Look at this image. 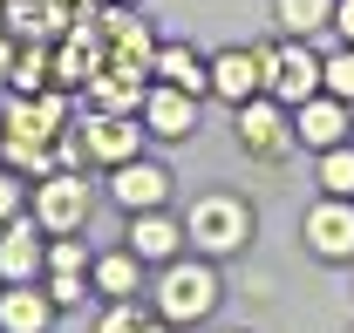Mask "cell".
<instances>
[{
    "mask_svg": "<svg viewBox=\"0 0 354 333\" xmlns=\"http://www.w3.org/2000/svg\"><path fill=\"white\" fill-rule=\"evenodd\" d=\"M266 88H272L279 102H293V109H300L307 95H320V88H327V61H313L307 41L293 35V41H279L272 55H266Z\"/></svg>",
    "mask_w": 354,
    "mask_h": 333,
    "instance_id": "6da1fadb",
    "label": "cell"
},
{
    "mask_svg": "<svg viewBox=\"0 0 354 333\" xmlns=\"http://www.w3.org/2000/svg\"><path fill=\"white\" fill-rule=\"evenodd\" d=\"M212 306H218V279H212L205 265H171V272H164V286H157V313H164L171 327L205 320Z\"/></svg>",
    "mask_w": 354,
    "mask_h": 333,
    "instance_id": "7a4b0ae2",
    "label": "cell"
},
{
    "mask_svg": "<svg viewBox=\"0 0 354 333\" xmlns=\"http://www.w3.org/2000/svg\"><path fill=\"white\" fill-rule=\"evenodd\" d=\"M184 231H191L198 251H239L245 245V204L239 198H198Z\"/></svg>",
    "mask_w": 354,
    "mask_h": 333,
    "instance_id": "3957f363",
    "label": "cell"
},
{
    "mask_svg": "<svg viewBox=\"0 0 354 333\" xmlns=\"http://www.w3.org/2000/svg\"><path fill=\"white\" fill-rule=\"evenodd\" d=\"M300 231H307V245L320 251V258H354V204H348V198L313 204Z\"/></svg>",
    "mask_w": 354,
    "mask_h": 333,
    "instance_id": "277c9868",
    "label": "cell"
},
{
    "mask_svg": "<svg viewBox=\"0 0 354 333\" xmlns=\"http://www.w3.org/2000/svg\"><path fill=\"white\" fill-rule=\"evenodd\" d=\"M35 218H41L48 231H75L88 218V191L75 177H55V170H48L41 184H35Z\"/></svg>",
    "mask_w": 354,
    "mask_h": 333,
    "instance_id": "5b68a950",
    "label": "cell"
},
{
    "mask_svg": "<svg viewBox=\"0 0 354 333\" xmlns=\"http://www.w3.org/2000/svg\"><path fill=\"white\" fill-rule=\"evenodd\" d=\"M82 150L102 157V164H130V157H143V129H136L123 109H102V116L82 129Z\"/></svg>",
    "mask_w": 354,
    "mask_h": 333,
    "instance_id": "8992f818",
    "label": "cell"
},
{
    "mask_svg": "<svg viewBox=\"0 0 354 333\" xmlns=\"http://www.w3.org/2000/svg\"><path fill=\"white\" fill-rule=\"evenodd\" d=\"M239 143H245L252 157H279V150H286L279 95H252V102H239Z\"/></svg>",
    "mask_w": 354,
    "mask_h": 333,
    "instance_id": "52a82bcc",
    "label": "cell"
},
{
    "mask_svg": "<svg viewBox=\"0 0 354 333\" xmlns=\"http://www.w3.org/2000/svg\"><path fill=\"white\" fill-rule=\"evenodd\" d=\"M212 88L232 95V102H252V95L266 88V55H252V48H225L218 61H212Z\"/></svg>",
    "mask_w": 354,
    "mask_h": 333,
    "instance_id": "ba28073f",
    "label": "cell"
},
{
    "mask_svg": "<svg viewBox=\"0 0 354 333\" xmlns=\"http://www.w3.org/2000/svg\"><path fill=\"white\" fill-rule=\"evenodd\" d=\"M109 191H116L123 211H157L164 198H171V177H164L157 164H143V157H130V164H116V184H109Z\"/></svg>",
    "mask_w": 354,
    "mask_h": 333,
    "instance_id": "9c48e42d",
    "label": "cell"
},
{
    "mask_svg": "<svg viewBox=\"0 0 354 333\" xmlns=\"http://www.w3.org/2000/svg\"><path fill=\"white\" fill-rule=\"evenodd\" d=\"M293 136H300L307 150H334V143L348 136V109H341V95H307V102H300Z\"/></svg>",
    "mask_w": 354,
    "mask_h": 333,
    "instance_id": "30bf717a",
    "label": "cell"
},
{
    "mask_svg": "<svg viewBox=\"0 0 354 333\" xmlns=\"http://www.w3.org/2000/svg\"><path fill=\"white\" fill-rule=\"evenodd\" d=\"M88 95H95V109H123V116H130V109H143L150 88H143V75H136V61H109V68L88 75Z\"/></svg>",
    "mask_w": 354,
    "mask_h": 333,
    "instance_id": "8fae6325",
    "label": "cell"
},
{
    "mask_svg": "<svg viewBox=\"0 0 354 333\" xmlns=\"http://www.w3.org/2000/svg\"><path fill=\"white\" fill-rule=\"evenodd\" d=\"M143 123L157 129V136H184V129L198 123V102H191V88L157 82L150 95H143Z\"/></svg>",
    "mask_w": 354,
    "mask_h": 333,
    "instance_id": "7c38bea8",
    "label": "cell"
},
{
    "mask_svg": "<svg viewBox=\"0 0 354 333\" xmlns=\"http://www.w3.org/2000/svg\"><path fill=\"white\" fill-rule=\"evenodd\" d=\"M48 320H55V299H41L28 279L0 299V327H7V333H48Z\"/></svg>",
    "mask_w": 354,
    "mask_h": 333,
    "instance_id": "4fadbf2b",
    "label": "cell"
},
{
    "mask_svg": "<svg viewBox=\"0 0 354 333\" xmlns=\"http://www.w3.org/2000/svg\"><path fill=\"white\" fill-rule=\"evenodd\" d=\"M35 265H41L35 225H28V218H7V238H0V272H7V279H35Z\"/></svg>",
    "mask_w": 354,
    "mask_h": 333,
    "instance_id": "5bb4252c",
    "label": "cell"
},
{
    "mask_svg": "<svg viewBox=\"0 0 354 333\" xmlns=\"http://www.w3.org/2000/svg\"><path fill=\"white\" fill-rule=\"evenodd\" d=\"M130 251H136V258H171V251H177V225H171V218H157V211H136Z\"/></svg>",
    "mask_w": 354,
    "mask_h": 333,
    "instance_id": "9a60e30c",
    "label": "cell"
},
{
    "mask_svg": "<svg viewBox=\"0 0 354 333\" xmlns=\"http://www.w3.org/2000/svg\"><path fill=\"white\" fill-rule=\"evenodd\" d=\"M7 28H21L28 41H41L62 28V0H7Z\"/></svg>",
    "mask_w": 354,
    "mask_h": 333,
    "instance_id": "2e32d148",
    "label": "cell"
},
{
    "mask_svg": "<svg viewBox=\"0 0 354 333\" xmlns=\"http://www.w3.org/2000/svg\"><path fill=\"white\" fill-rule=\"evenodd\" d=\"M157 75H164V82H177V88H191V95H198V88L212 82V61H198L191 48H164V55H157Z\"/></svg>",
    "mask_w": 354,
    "mask_h": 333,
    "instance_id": "e0dca14e",
    "label": "cell"
},
{
    "mask_svg": "<svg viewBox=\"0 0 354 333\" xmlns=\"http://www.w3.org/2000/svg\"><path fill=\"white\" fill-rule=\"evenodd\" d=\"M334 21V0H279V28L286 35H313Z\"/></svg>",
    "mask_w": 354,
    "mask_h": 333,
    "instance_id": "ac0fdd59",
    "label": "cell"
},
{
    "mask_svg": "<svg viewBox=\"0 0 354 333\" xmlns=\"http://www.w3.org/2000/svg\"><path fill=\"white\" fill-rule=\"evenodd\" d=\"M95 286L109 292V299H130V292H136V251H116V258H102V265H95Z\"/></svg>",
    "mask_w": 354,
    "mask_h": 333,
    "instance_id": "d6986e66",
    "label": "cell"
},
{
    "mask_svg": "<svg viewBox=\"0 0 354 333\" xmlns=\"http://www.w3.org/2000/svg\"><path fill=\"white\" fill-rule=\"evenodd\" d=\"M102 333H171V320L164 313H143V306H109Z\"/></svg>",
    "mask_w": 354,
    "mask_h": 333,
    "instance_id": "ffe728a7",
    "label": "cell"
},
{
    "mask_svg": "<svg viewBox=\"0 0 354 333\" xmlns=\"http://www.w3.org/2000/svg\"><path fill=\"white\" fill-rule=\"evenodd\" d=\"M320 184H327L334 198H354V143H334V150H327V164H320Z\"/></svg>",
    "mask_w": 354,
    "mask_h": 333,
    "instance_id": "44dd1931",
    "label": "cell"
},
{
    "mask_svg": "<svg viewBox=\"0 0 354 333\" xmlns=\"http://www.w3.org/2000/svg\"><path fill=\"white\" fill-rule=\"evenodd\" d=\"M327 95L354 102V41H348V55H334V61H327Z\"/></svg>",
    "mask_w": 354,
    "mask_h": 333,
    "instance_id": "7402d4cb",
    "label": "cell"
},
{
    "mask_svg": "<svg viewBox=\"0 0 354 333\" xmlns=\"http://www.w3.org/2000/svg\"><path fill=\"white\" fill-rule=\"evenodd\" d=\"M41 75H48V55H41V48L14 61V88H35V82H41Z\"/></svg>",
    "mask_w": 354,
    "mask_h": 333,
    "instance_id": "603a6c76",
    "label": "cell"
},
{
    "mask_svg": "<svg viewBox=\"0 0 354 333\" xmlns=\"http://www.w3.org/2000/svg\"><path fill=\"white\" fill-rule=\"evenodd\" d=\"M48 299H55V306H82V279H75V272H55Z\"/></svg>",
    "mask_w": 354,
    "mask_h": 333,
    "instance_id": "cb8c5ba5",
    "label": "cell"
},
{
    "mask_svg": "<svg viewBox=\"0 0 354 333\" xmlns=\"http://www.w3.org/2000/svg\"><path fill=\"white\" fill-rule=\"evenodd\" d=\"M7 218H21V184L0 170V225H7Z\"/></svg>",
    "mask_w": 354,
    "mask_h": 333,
    "instance_id": "d4e9b609",
    "label": "cell"
},
{
    "mask_svg": "<svg viewBox=\"0 0 354 333\" xmlns=\"http://www.w3.org/2000/svg\"><path fill=\"white\" fill-rule=\"evenodd\" d=\"M55 272H82V245H55Z\"/></svg>",
    "mask_w": 354,
    "mask_h": 333,
    "instance_id": "484cf974",
    "label": "cell"
},
{
    "mask_svg": "<svg viewBox=\"0 0 354 333\" xmlns=\"http://www.w3.org/2000/svg\"><path fill=\"white\" fill-rule=\"evenodd\" d=\"M334 28H341V35L354 41V0H341V7H334Z\"/></svg>",
    "mask_w": 354,
    "mask_h": 333,
    "instance_id": "4316f807",
    "label": "cell"
},
{
    "mask_svg": "<svg viewBox=\"0 0 354 333\" xmlns=\"http://www.w3.org/2000/svg\"><path fill=\"white\" fill-rule=\"evenodd\" d=\"M7 75H14V55H7V48H0V82H7Z\"/></svg>",
    "mask_w": 354,
    "mask_h": 333,
    "instance_id": "83f0119b",
    "label": "cell"
},
{
    "mask_svg": "<svg viewBox=\"0 0 354 333\" xmlns=\"http://www.w3.org/2000/svg\"><path fill=\"white\" fill-rule=\"evenodd\" d=\"M0 21H7V0H0Z\"/></svg>",
    "mask_w": 354,
    "mask_h": 333,
    "instance_id": "f1b7e54d",
    "label": "cell"
}]
</instances>
